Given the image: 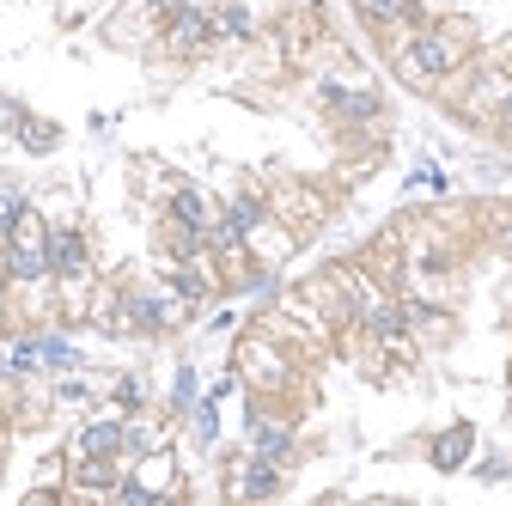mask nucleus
<instances>
[{
	"mask_svg": "<svg viewBox=\"0 0 512 506\" xmlns=\"http://www.w3.org/2000/svg\"><path fill=\"white\" fill-rule=\"evenodd\" d=\"M464 61V49H458V25H433V31H421V37H409L403 49H397V74L409 80V86H433V80H445Z\"/></svg>",
	"mask_w": 512,
	"mask_h": 506,
	"instance_id": "nucleus-1",
	"label": "nucleus"
},
{
	"mask_svg": "<svg viewBox=\"0 0 512 506\" xmlns=\"http://www.w3.org/2000/svg\"><path fill=\"white\" fill-rule=\"evenodd\" d=\"M214 43V0H183L165 19V49L171 55H202Z\"/></svg>",
	"mask_w": 512,
	"mask_h": 506,
	"instance_id": "nucleus-2",
	"label": "nucleus"
},
{
	"mask_svg": "<svg viewBox=\"0 0 512 506\" xmlns=\"http://www.w3.org/2000/svg\"><path fill=\"white\" fill-rule=\"evenodd\" d=\"M360 318H366V330H372V342L378 348H391V354H409V311L397 305V299H372L366 311H360Z\"/></svg>",
	"mask_w": 512,
	"mask_h": 506,
	"instance_id": "nucleus-3",
	"label": "nucleus"
},
{
	"mask_svg": "<svg viewBox=\"0 0 512 506\" xmlns=\"http://www.w3.org/2000/svg\"><path fill=\"white\" fill-rule=\"evenodd\" d=\"M86 263H92L86 232H74V226L49 232V275H61V281H86Z\"/></svg>",
	"mask_w": 512,
	"mask_h": 506,
	"instance_id": "nucleus-4",
	"label": "nucleus"
},
{
	"mask_svg": "<svg viewBox=\"0 0 512 506\" xmlns=\"http://www.w3.org/2000/svg\"><path fill=\"white\" fill-rule=\"evenodd\" d=\"M116 299H122V324H141V330H165L171 324V305L153 287H122Z\"/></svg>",
	"mask_w": 512,
	"mask_h": 506,
	"instance_id": "nucleus-5",
	"label": "nucleus"
},
{
	"mask_svg": "<svg viewBox=\"0 0 512 506\" xmlns=\"http://www.w3.org/2000/svg\"><path fill=\"white\" fill-rule=\"evenodd\" d=\"M232 494H238V500H275V494H281V464H269V458L238 464V470H232Z\"/></svg>",
	"mask_w": 512,
	"mask_h": 506,
	"instance_id": "nucleus-6",
	"label": "nucleus"
},
{
	"mask_svg": "<svg viewBox=\"0 0 512 506\" xmlns=\"http://www.w3.org/2000/svg\"><path fill=\"white\" fill-rule=\"evenodd\" d=\"M324 104L342 116V122H378L384 116V104H378V92H348V86H324Z\"/></svg>",
	"mask_w": 512,
	"mask_h": 506,
	"instance_id": "nucleus-7",
	"label": "nucleus"
},
{
	"mask_svg": "<svg viewBox=\"0 0 512 506\" xmlns=\"http://www.w3.org/2000/svg\"><path fill=\"white\" fill-rule=\"evenodd\" d=\"M360 19L378 31H397V25H421V0H360Z\"/></svg>",
	"mask_w": 512,
	"mask_h": 506,
	"instance_id": "nucleus-8",
	"label": "nucleus"
},
{
	"mask_svg": "<svg viewBox=\"0 0 512 506\" xmlns=\"http://www.w3.org/2000/svg\"><path fill=\"white\" fill-rule=\"evenodd\" d=\"M122 452V421H92L74 439V458H116Z\"/></svg>",
	"mask_w": 512,
	"mask_h": 506,
	"instance_id": "nucleus-9",
	"label": "nucleus"
},
{
	"mask_svg": "<svg viewBox=\"0 0 512 506\" xmlns=\"http://www.w3.org/2000/svg\"><path fill=\"white\" fill-rule=\"evenodd\" d=\"M250 446H256V458L287 464L293 458V427H281V421H250Z\"/></svg>",
	"mask_w": 512,
	"mask_h": 506,
	"instance_id": "nucleus-10",
	"label": "nucleus"
},
{
	"mask_svg": "<svg viewBox=\"0 0 512 506\" xmlns=\"http://www.w3.org/2000/svg\"><path fill=\"white\" fill-rule=\"evenodd\" d=\"M470 446H476L470 427H445V433L433 439V470H464V464H470Z\"/></svg>",
	"mask_w": 512,
	"mask_h": 506,
	"instance_id": "nucleus-11",
	"label": "nucleus"
},
{
	"mask_svg": "<svg viewBox=\"0 0 512 506\" xmlns=\"http://www.w3.org/2000/svg\"><path fill=\"white\" fill-rule=\"evenodd\" d=\"M226 220H232V226L244 232V244H250L256 232L269 226V202H263V196H250V189H238V196L226 202Z\"/></svg>",
	"mask_w": 512,
	"mask_h": 506,
	"instance_id": "nucleus-12",
	"label": "nucleus"
},
{
	"mask_svg": "<svg viewBox=\"0 0 512 506\" xmlns=\"http://www.w3.org/2000/svg\"><path fill=\"white\" fill-rule=\"evenodd\" d=\"M171 220H183V226H214V208H208V196H202V189L196 183H177L171 189Z\"/></svg>",
	"mask_w": 512,
	"mask_h": 506,
	"instance_id": "nucleus-13",
	"label": "nucleus"
},
{
	"mask_svg": "<svg viewBox=\"0 0 512 506\" xmlns=\"http://www.w3.org/2000/svg\"><path fill=\"white\" fill-rule=\"evenodd\" d=\"M250 31H256L250 0H226V7L214 13V37H250Z\"/></svg>",
	"mask_w": 512,
	"mask_h": 506,
	"instance_id": "nucleus-14",
	"label": "nucleus"
},
{
	"mask_svg": "<svg viewBox=\"0 0 512 506\" xmlns=\"http://www.w3.org/2000/svg\"><path fill=\"white\" fill-rule=\"evenodd\" d=\"M74 488H92V494L116 488V470H110V458H74Z\"/></svg>",
	"mask_w": 512,
	"mask_h": 506,
	"instance_id": "nucleus-15",
	"label": "nucleus"
},
{
	"mask_svg": "<svg viewBox=\"0 0 512 506\" xmlns=\"http://www.w3.org/2000/svg\"><path fill=\"white\" fill-rule=\"evenodd\" d=\"M19 214H25V196H0V244L13 238V226H19Z\"/></svg>",
	"mask_w": 512,
	"mask_h": 506,
	"instance_id": "nucleus-16",
	"label": "nucleus"
},
{
	"mask_svg": "<svg viewBox=\"0 0 512 506\" xmlns=\"http://www.w3.org/2000/svg\"><path fill=\"white\" fill-rule=\"evenodd\" d=\"M19 135H25V147H31V153L55 147V129H49V122H19Z\"/></svg>",
	"mask_w": 512,
	"mask_h": 506,
	"instance_id": "nucleus-17",
	"label": "nucleus"
},
{
	"mask_svg": "<svg viewBox=\"0 0 512 506\" xmlns=\"http://www.w3.org/2000/svg\"><path fill=\"white\" fill-rule=\"evenodd\" d=\"M116 403H122V409H141V403H147V385H141V378H122V385H116Z\"/></svg>",
	"mask_w": 512,
	"mask_h": 506,
	"instance_id": "nucleus-18",
	"label": "nucleus"
},
{
	"mask_svg": "<svg viewBox=\"0 0 512 506\" xmlns=\"http://www.w3.org/2000/svg\"><path fill=\"white\" fill-rule=\"evenodd\" d=\"M171 403H177V409L196 403V372H189V366H177V391H171Z\"/></svg>",
	"mask_w": 512,
	"mask_h": 506,
	"instance_id": "nucleus-19",
	"label": "nucleus"
},
{
	"mask_svg": "<svg viewBox=\"0 0 512 506\" xmlns=\"http://www.w3.org/2000/svg\"><path fill=\"white\" fill-rule=\"evenodd\" d=\"M19 122H25V110H19L7 92H0V129H19Z\"/></svg>",
	"mask_w": 512,
	"mask_h": 506,
	"instance_id": "nucleus-20",
	"label": "nucleus"
},
{
	"mask_svg": "<svg viewBox=\"0 0 512 506\" xmlns=\"http://www.w3.org/2000/svg\"><path fill=\"white\" fill-rule=\"evenodd\" d=\"M500 129L512 135V80H506V92H500Z\"/></svg>",
	"mask_w": 512,
	"mask_h": 506,
	"instance_id": "nucleus-21",
	"label": "nucleus"
},
{
	"mask_svg": "<svg viewBox=\"0 0 512 506\" xmlns=\"http://www.w3.org/2000/svg\"><path fill=\"white\" fill-rule=\"evenodd\" d=\"M141 7H153V13H165V19H171V13L183 7V0H141Z\"/></svg>",
	"mask_w": 512,
	"mask_h": 506,
	"instance_id": "nucleus-22",
	"label": "nucleus"
},
{
	"mask_svg": "<svg viewBox=\"0 0 512 506\" xmlns=\"http://www.w3.org/2000/svg\"><path fill=\"white\" fill-rule=\"evenodd\" d=\"M500 244H506V250H512V220H506V232H500Z\"/></svg>",
	"mask_w": 512,
	"mask_h": 506,
	"instance_id": "nucleus-23",
	"label": "nucleus"
},
{
	"mask_svg": "<svg viewBox=\"0 0 512 506\" xmlns=\"http://www.w3.org/2000/svg\"><path fill=\"white\" fill-rule=\"evenodd\" d=\"M0 299H7V269H0Z\"/></svg>",
	"mask_w": 512,
	"mask_h": 506,
	"instance_id": "nucleus-24",
	"label": "nucleus"
}]
</instances>
